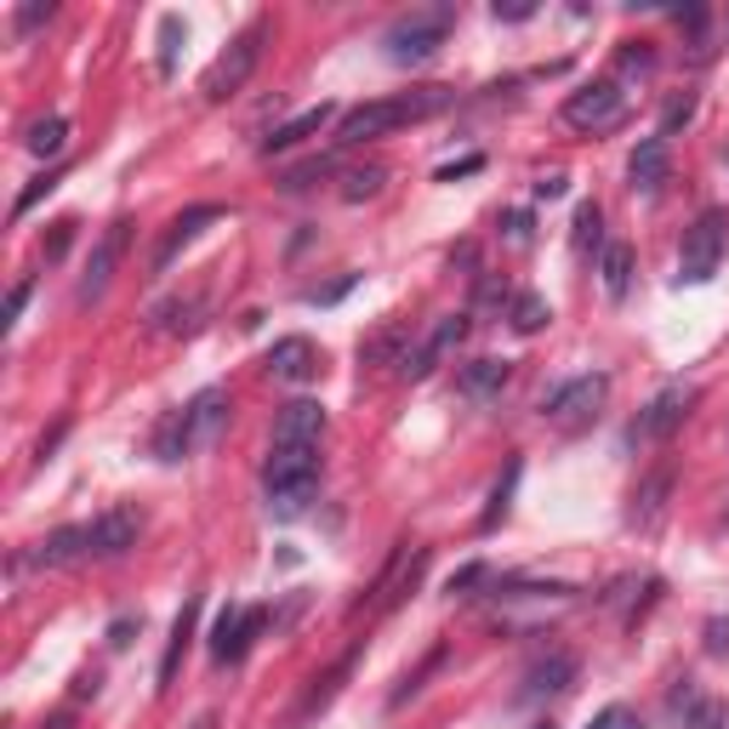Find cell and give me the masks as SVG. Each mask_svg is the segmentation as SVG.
Returning <instances> with one entry per match:
<instances>
[{"label": "cell", "mask_w": 729, "mask_h": 729, "mask_svg": "<svg viewBox=\"0 0 729 729\" xmlns=\"http://www.w3.org/2000/svg\"><path fill=\"white\" fill-rule=\"evenodd\" d=\"M456 104V91L450 86H422V91H400V97H377V104H359L337 120V149H359V143H371V138H388V131H400V126H422V120H434Z\"/></svg>", "instance_id": "obj_1"}, {"label": "cell", "mask_w": 729, "mask_h": 729, "mask_svg": "<svg viewBox=\"0 0 729 729\" xmlns=\"http://www.w3.org/2000/svg\"><path fill=\"white\" fill-rule=\"evenodd\" d=\"M262 490L274 519H303L319 496V445H274L262 461Z\"/></svg>", "instance_id": "obj_2"}, {"label": "cell", "mask_w": 729, "mask_h": 729, "mask_svg": "<svg viewBox=\"0 0 729 729\" xmlns=\"http://www.w3.org/2000/svg\"><path fill=\"white\" fill-rule=\"evenodd\" d=\"M450 29H456V0H434V7H416L405 18H393L388 23V35H382V57L388 63H400V69H422V63H434L439 46L450 41Z\"/></svg>", "instance_id": "obj_3"}, {"label": "cell", "mask_w": 729, "mask_h": 729, "mask_svg": "<svg viewBox=\"0 0 729 729\" xmlns=\"http://www.w3.org/2000/svg\"><path fill=\"white\" fill-rule=\"evenodd\" d=\"M729 257V211H701L684 228V251H678V285H707Z\"/></svg>", "instance_id": "obj_4"}, {"label": "cell", "mask_w": 729, "mask_h": 729, "mask_svg": "<svg viewBox=\"0 0 729 729\" xmlns=\"http://www.w3.org/2000/svg\"><path fill=\"white\" fill-rule=\"evenodd\" d=\"M257 57H262V23L257 29H246L240 41H228V52L206 69V80H200V97L206 104H228L246 80H251V69H257Z\"/></svg>", "instance_id": "obj_5"}, {"label": "cell", "mask_w": 729, "mask_h": 729, "mask_svg": "<svg viewBox=\"0 0 729 729\" xmlns=\"http://www.w3.org/2000/svg\"><path fill=\"white\" fill-rule=\"evenodd\" d=\"M621 115H627L621 80H592L565 97V126H576V131H610V126H621Z\"/></svg>", "instance_id": "obj_6"}, {"label": "cell", "mask_w": 729, "mask_h": 729, "mask_svg": "<svg viewBox=\"0 0 729 729\" xmlns=\"http://www.w3.org/2000/svg\"><path fill=\"white\" fill-rule=\"evenodd\" d=\"M689 405H695V388L689 382H667L655 393V400L639 411V422L627 427V445H655V439H667L673 427L689 416Z\"/></svg>", "instance_id": "obj_7"}, {"label": "cell", "mask_w": 729, "mask_h": 729, "mask_svg": "<svg viewBox=\"0 0 729 729\" xmlns=\"http://www.w3.org/2000/svg\"><path fill=\"white\" fill-rule=\"evenodd\" d=\"M605 393H610V377H570V382H558V388H547L542 393V416H553V422H581V416H592L605 405Z\"/></svg>", "instance_id": "obj_8"}, {"label": "cell", "mask_w": 729, "mask_h": 729, "mask_svg": "<svg viewBox=\"0 0 729 729\" xmlns=\"http://www.w3.org/2000/svg\"><path fill=\"white\" fill-rule=\"evenodd\" d=\"M143 536V513L138 508H104L91 524H86V542H91V558H126Z\"/></svg>", "instance_id": "obj_9"}, {"label": "cell", "mask_w": 729, "mask_h": 729, "mask_svg": "<svg viewBox=\"0 0 729 729\" xmlns=\"http://www.w3.org/2000/svg\"><path fill=\"white\" fill-rule=\"evenodd\" d=\"M126 240H131V222L120 217V222H109V235L91 246V262H86V274H80V285H75V303H80V308H91L97 296L109 291V280H115V269H120Z\"/></svg>", "instance_id": "obj_10"}, {"label": "cell", "mask_w": 729, "mask_h": 729, "mask_svg": "<svg viewBox=\"0 0 729 729\" xmlns=\"http://www.w3.org/2000/svg\"><path fill=\"white\" fill-rule=\"evenodd\" d=\"M269 627V616L262 610H240V605H228L211 627V661L217 667H228V661H246V650L257 644V633Z\"/></svg>", "instance_id": "obj_11"}, {"label": "cell", "mask_w": 729, "mask_h": 729, "mask_svg": "<svg viewBox=\"0 0 729 729\" xmlns=\"http://www.w3.org/2000/svg\"><path fill=\"white\" fill-rule=\"evenodd\" d=\"M228 393L222 388H200L194 400L183 405V416H188V450H211L222 434H228Z\"/></svg>", "instance_id": "obj_12"}, {"label": "cell", "mask_w": 729, "mask_h": 729, "mask_svg": "<svg viewBox=\"0 0 729 729\" xmlns=\"http://www.w3.org/2000/svg\"><path fill=\"white\" fill-rule=\"evenodd\" d=\"M262 371H269L274 382H285V388H303V382L319 377V353H314L308 337H280L269 348V359H262Z\"/></svg>", "instance_id": "obj_13"}, {"label": "cell", "mask_w": 729, "mask_h": 729, "mask_svg": "<svg viewBox=\"0 0 729 729\" xmlns=\"http://www.w3.org/2000/svg\"><path fill=\"white\" fill-rule=\"evenodd\" d=\"M325 434V405L319 400H291L274 416V445H319Z\"/></svg>", "instance_id": "obj_14"}, {"label": "cell", "mask_w": 729, "mask_h": 729, "mask_svg": "<svg viewBox=\"0 0 729 729\" xmlns=\"http://www.w3.org/2000/svg\"><path fill=\"white\" fill-rule=\"evenodd\" d=\"M461 337H468V314H445V319L434 325V337H427L416 353H405V377H411V382H422V377L434 371V364H439V359H445Z\"/></svg>", "instance_id": "obj_15"}, {"label": "cell", "mask_w": 729, "mask_h": 729, "mask_svg": "<svg viewBox=\"0 0 729 729\" xmlns=\"http://www.w3.org/2000/svg\"><path fill=\"white\" fill-rule=\"evenodd\" d=\"M217 217H222V206H188V211H183L172 228H165V240L154 246V274H165V269H172V262H177V251H183L194 235H200L206 222H217Z\"/></svg>", "instance_id": "obj_16"}, {"label": "cell", "mask_w": 729, "mask_h": 729, "mask_svg": "<svg viewBox=\"0 0 729 729\" xmlns=\"http://www.w3.org/2000/svg\"><path fill=\"white\" fill-rule=\"evenodd\" d=\"M576 684V655L565 650H553L542 661H530V673H524V701H542V695H558V689H570Z\"/></svg>", "instance_id": "obj_17"}, {"label": "cell", "mask_w": 729, "mask_h": 729, "mask_svg": "<svg viewBox=\"0 0 729 729\" xmlns=\"http://www.w3.org/2000/svg\"><path fill=\"white\" fill-rule=\"evenodd\" d=\"M673 461H667V468H655L639 490H633V513H627V524H633V530H655L661 524V508H667V496H673Z\"/></svg>", "instance_id": "obj_18"}, {"label": "cell", "mask_w": 729, "mask_h": 729, "mask_svg": "<svg viewBox=\"0 0 729 729\" xmlns=\"http://www.w3.org/2000/svg\"><path fill=\"white\" fill-rule=\"evenodd\" d=\"M667 143L661 138H644L633 149V160H627V183H633V194H661V183H667Z\"/></svg>", "instance_id": "obj_19"}, {"label": "cell", "mask_w": 729, "mask_h": 729, "mask_svg": "<svg viewBox=\"0 0 729 729\" xmlns=\"http://www.w3.org/2000/svg\"><path fill=\"white\" fill-rule=\"evenodd\" d=\"M508 377H513L508 359H474V364H461V393H468L474 405H490V400H502Z\"/></svg>", "instance_id": "obj_20"}, {"label": "cell", "mask_w": 729, "mask_h": 729, "mask_svg": "<svg viewBox=\"0 0 729 729\" xmlns=\"http://www.w3.org/2000/svg\"><path fill=\"white\" fill-rule=\"evenodd\" d=\"M330 115H337L330 104H319V109H303V115H291L285 126H274L269 138H262V154H285V149H296L303 138H314V131H325V126H330Z\"/></svg>", "instance_id": "obj_21"}, {"label": "cell", "mask_w": 729, "mask_h": 729, "mask_svg": "<svg viewBox=\"0 0 729 729\" xmlns=\"http://www.w3.org/2000/svg\"><path fill=\"white\" fill-rule=\"evenodd\" d=\"M86 553H91L86 524H63V530H52V536L35 547V565L41 570H63V565H75V558H86Z\"/></svg>", "instance_id": "obj_22"}, {"label": "cell", "mask_w": 729, "mask_h": 729, "mask_svg": "<svg viewBox=\"0 0 729 729\" xmlns=\"http://www.w3.org/2000/svg\"><path fill=\"white\" fill-rule=\"evenodd\" d=\"M200 296H172V303H160L154 314H149V325L160 330V337H188L194 325H200Z\"/></svg>", "instance_id": "obj_23"}, {"label": "cell", "mask_w": 729, "mask_h": 729, "mask_svg": "<svg viewBox=\"0 0 729 729\" xmlns=\"http://www.w3.org/2000/svg\"><path fill=\"white\" fill-rule=\"evenodd\" d=\"M23 149L35 154V160H57L63 149H69V120L63 115H46V120H35L23 131Z\"/></svg>", "instance_id": "obj_24"}, {"label": "cell", "mask_w": 729, "mask_h": 729, "mask_svg": "<svg viewBox=\"0 0 729 729\" xmlns=\"http://www.w3.org/2000/svg\"><path fill=\"white\" fill-rule=\"evenodd\" d=\"M599 280H605V296H610V303H621V296H627V280H633V246L610 240L605 257H599Z\"/></svg>", "instance_id": "obj_25"}, {"label": "cell", "mask_w": 729, "mask_h": 729, "mask_svg": "<svg viewBox=\"0 0 729 729\" xmlns=\"http://www.w3.org/2000/svg\"><path fill=\"white\" fill-rule=\"evenodd\" d=\"M194 616H200V599H188L177 610V627H172V644H165V661H160V689L177 678V661H183V644L194 639Z\"/></svg>", "instance_id": "obj_26"}, {"label": "cell", "mask_w": 729, "mask_h": 729, "mask_svg": "<svg viewBox=\"0 0 729 729\" xmlns=\"http://www.w3.org/2000/svg\"><path fill=\"white\" fill-rule=\"evenodd\" d=\"M154 456L160 461H183L188 456V416L183 411H172V416L154 427Z\"/></svg>", "instance_id": "obj_27"}, {"label": "cell", "mask_w": 729, "mask_h": 729, "mask_svg": "<svg viewBox=\"0 0 729 729\" xmlns=\"http://www.w3.org/2000/svg\"><path fill=\"white\" fill-rule=\"evenodd\" d=\"M188 46V23L172 12V18H160V75H177V52Z\"/></svg>", "instance_id": "obj_28"}, {"label": "cell", "mask_w": 729, "mask_h": 729, "mask_svg": "<svg viewBox=\"0 0 729 729\" xmlns=\"http://www.w3.org/2000/svg\"><path fill=\"white\" fill-rule=\"evenodd\" d=\"M599 240H605V211H599V200H581L576 206V251L587 257Z\"/></svg>", "instance_id": "obj_29"}, {"label": "cell", "mask_w": 729, "mask_h": 729, "mask_svg": "<svg viewBox=\"0 0 729 729\" xmlns=\"http://www.w3.org/2000/svg\"><path fill=\"white\" fill-rule=\"evenodd\" d=\"M382 183H388V172H382V165H364V172H348V183H342V200H348V206H359V200H377V194H382Z\"/></svg>", "instance_id": "obj_30"}, {"label": "cell", "mask_w": 729, "mask_h": 729, "mask_svg": "<svg viewBox=\"0 0 729 729\" xmlns=\"http://www.w3.org/2000/svg\"><path fill=\"white\" fill-rule=\"evenodd\" d=\"M553 314H547V303L536 291H524V296H513V330H524V337H536V330L547 325Z\"/></svg>", "instance_id": "obj_31"}, {"label": "cell", "mask_w": 729, "mask_h": 729, "mask_svg": "<svg viewBox=\"0 0 729 729\" xmlns=\"http://www.w3.org/2000/svg\"><path fill=\"white\" fill-rule=\"evenodd\" d=\"M695 120V91H684V97H673V104H667V115H661V131H655V138L661 143H667L673 138V131H684Z\"/></svg>", "instance_id": "obj_32"}, {"label": "cell", "mask_w": 729, "mask_h": 729, "mask_svg": "<svg viewBox=\"0 0 729 729\" xmlns=\"http://www.w3.org/2000/svg\"><path fill=\"white\" fill-rule=\"evenodd\" d=\"M513 485H519V461H508V474H502V485H496V490H490V508H485V519H479L485 530H490L496 519H508V496H513Z\"/></svg>", "instance_id": "obj_33"}, {"label": "cell", "mask_w": 729, "mask_h": 729, "mask_svg": "<svg viewBox=\"0 0 729 729\" xmlns=\"http://www.w3.org/2000/svg\"><path fill=\"white\" fill-rule=\"evenodd\" d=\"M57 177H63V172H41L35 183H29V188L18 194V206H12V217H29V211H35V206H41V194H52V188H57Z\"/></svg>", "instance_id": "obj_34"}, {"label": "cell", "mask_w": 729, "mask_h": 729, "mask_svg": "<svg viewBox=\"0 0 729 729\" xmlns=\"http://www.w3.org/2000/svg\"><path fill=\"white\" fill-rule=\"evenodd\" d=\"M325 172H330V160H308V165H296V172H285V177H280V188H285V194H296V188H308V183H314V177H325Z\"/></svg>", "instance_id": "obj_35"}, {"label": "cell", "mask_w": 729, "mask_h": 729, "mask_svg": "<svg viewBox=\"0 0 729 729\" xmlns=\"http://www.w3.org/2000/svg\"><path fill=\"white\" fill-rule=\"evenodd\" d=\"M684 729H723V707H718V701H689Z\"/></svg>", "instance_id": "obj_36"}, {"label": "cell", "mask_w": 729, "mask_h": 729, "mask_svg": "<svg viewBox=\"0 0 729 729\" xmlns=\"http://www.w3.org/2000/svg\"><path fill=\"white\" fill-rule=\"evenodd\" d=\"M490 581V565H468V570H456L450 576V592H461V599H474V587Z\"/></svg>", "instance_id": "obj_37"}, {"label": "cell", "mask_w": 729, "mask_h": 729, "mask_svg": "<svg viewBox=\"0 0 729 729\" xmlns=\"http://www.w3.org/2000/svg\"><path fill=\"white\" fill-rule=\"evenodd\" d=\"M587 729H639V712H633V707H605Z\"/></svg>", "instance_id": "obj_38"}, {"label": "cell", "mask_w": 729, "mask_h": 729, "mask_svg": "<svg viewBox=\"0 0 729 729\" xmlns=\"http://www.w3.org/2000/svg\"><path fill=\"white\" fill-rule=\"evenodd\" d=\"M353 285H359V274H342L337 285H325V291H308V303H314V308H330V303H342V296H348Z\"/></svg>", "instance_id": "obj_39"}, {"label": "cell", "mask_w": 729, "mask_h": 729, "mask_svg": "<svg viewBox=\"0 0 729 729\" xmlns=\"http://www.w3.org/2000/svg\"><path fill=\"white\" fill-rule=\"evenodd\" d=\"M52 18V0H35V7H18V35H29V29H41Z\"/></svg>", "instance_id": "obj_40"}, {"label": "cell", "mask_w": 729, "mask_h": 729, "mask_svg": "<svg viewBox=\"0 0 729 729\" xmlns=\"http://www.w3.org/2000/svg\"><path fill=\"white\" fill-rule=\"evenodd\" d=\"M707 655H729V616L707 621Z\"/></svg>", "instance_id": "obj_41"}, {"label": "cell", "mask_w": 729, "mask_h": 729, "mask_svg": "<svg viewBox=\"0 0 729 729\" xmlns=\"http://www.w3.org/2000/svg\"><path fill=\"white\" fill-rule=\"evenodd\" d=\"M496 23H524V18H536V7H530V0H508V7H502V0H496Z\"/></svg>", "instance_id": "obj_42"}, {"label": "cell", "mask_w": 729, "mask_h": 729, "mask_svg": "<svg viewBox=\"0 0 729 729\" xmlns=\"http://www.w3.org/2000/svg\"><path fill=\"white\" fill-rule=\"evenodd\" d=\"M138 627H143V621H131V616H120V621H109V650H126L131 639H138Z\"/></svg>", "instance_id": "obj_43"}, {"label": "cell", "mask_w": 729, "mask_h": 729, "mask_svg": "<svg viewBox=\"0 0 729 729\" xmlns=\"http://www.w3.org/2000/svg\"><path fill=\"white\" fill-rule=\"evenodd\" d=\"M621 69H627V75H650V69H655V52H644V46L633 52V46H627V52H621Z\"/></svg>", "instance_id": "obj_44"}, {"label": "cell", "mask_w": 729, "mask_h": 729, "mask_svg": "<svg viewBox=\"0 0 729 729\" xmlns=\"http://www.w3.org/2000/svg\"><path fill=\"white\" fill-rule=\"evenodd\" d=\"M69 240H75V222H57V228H52V240H46V262H57L63 251H69Z\"/></svg>", "instance_id": "obj_45"}, {"label": "cell", "mask_w": 729, "mask_h": 729, "mask_svg": "<svg viewBox=\"0 0 729 729\" xmlns=\"http://www.w3.org/2000/svg\"><path fill=\"white\" fill-rule=\"evenodd\" d=\"M479 154H468V160H456V165H439V183H456V177H468V172H479Z\"/></svg>", "instance_id": "obj_46"}, {"label": "cell", "mask_w": 729, "mask_h": 729, "mask_svg": "<svg viewBox=\"0 0 729 729\" xmlns=\"http://www.w3.org/2000/svg\"><path fill=\"white\" fill-rule=\"evenodd\" d=\"M570 194V177H542L536 183V200H565Z\"/></svg>", "instance_id": "obj_47"}, {"label": "cell", "mask_w": 729, "mask_h": 729, "mask_svg": "<svg viewBox=\"0 0 729 729\" xmlns=\"http://www.w3.org/2000/svg\"><path fill=\"white\" fill-rule=\"evenodd\" d=\"M508 240L513 246H530V211H508Z\"/></svg>", "instance_id": "obj_48"}, {"label": "cell", "mask_w": 729, "mask_h": 729, "mask_svg": "<svg viewBox=\"0 0 729 729\" xmlns=\"http://www.w3.org/2000/svg\"><path fill=\"white\" fill-rule=\"evenodd\" d=\"M23 303H29V285H18V291L7 296V325H18V314H23Z\"/></svg>", "instance_id": "obj_49"}, {"label": "cell", "mask_w": 729, "mask_h": 729, "mask_svg": "<svg viewBox=\"0 0 729 729\" xmlns=\"http://www.w3.org/2000/svg\"><path fill=\"white\" fill-rule=\"evenodd\" d=\"M97 684H104L97 673H80V678H75V701H86V695H97Z\"/></svg>", "instance_id": "obj_50"}, {"label": "cell", "mask_w": 729, "mask_h": 729, "mask_svg": "<svg viewBox=\"0 0 729 729\" xmlns=\"http://www.w3.org/2000/svg\"><path fill=\"white\" fill-rule=\"evenodd\" d=\"M46 729H75V718H69V712H57V718H52Z\"/></svg>", "instance_id": "obj_51"}]
</instances>
